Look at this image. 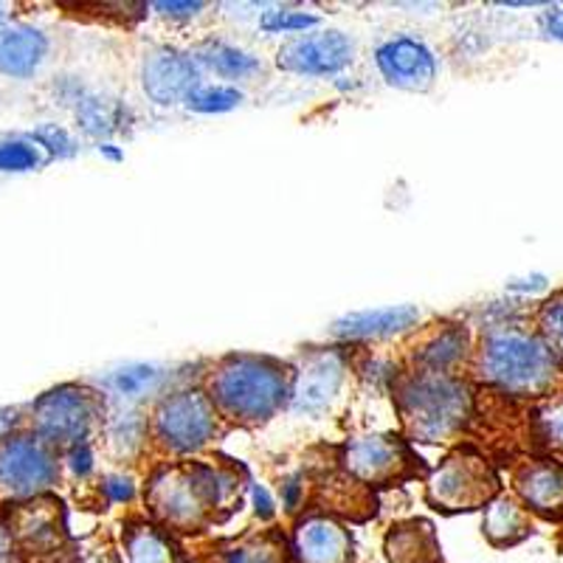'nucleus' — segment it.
Segmentation results:
<instances>
[{
	"mask_svg": "<svg viewBox=\"0 0 563 563\" xmlns=\"http://www.w3.org/2000/svg\"><path fill=\"white\" fill-rule=\"evenodd\" d=\"M285 366L265 355H229L211 372L209 397L229 420L265 422L288 400Z\"/></svg>",
	"mask_w": 563,
	"mask_h": 563,
	"instance_id": "obj_1",
	"label": "nucleus"
},
{
	"mask_svg": "<svg viewBox=\"0 0 563 563\" xmlns=\"http://www.w3.org/2000/svg\"><path fill=\"white\" fill-rule=\"evenodd\" d=\"M476 364L487 384L519 397H547L561 375V361L547 341L516 327L487 335Z\"/></svg>",
	"mask_w": 563,
	"mask_h": 563,
	"instance_id": "obj_2",
	"label": "nucleus"
},
{
	"mask_svg": "<svg viewBox=\"0 0 563 563\" xmlns=\"http://www.w3.org/2000/svg\"><path fill=\"white\" fill-rule=\"evenodd\" d=\"M397 400L409 434L422 442L449 440L471 415L467 384L442 372H417L400 386Z\"/></svg>",
	"mask_w": 563,
	"mask_h": 563,
	"instance_id": "obj_3",
	"label": "nucleus"
},
{
	"mask_svg": "<svg viewBox=\"0 0 563 563\" xmlns=\"http://www.w3.org/2000/svg\"><path fill=\"white\" fill-rule=\"evenodd\" d=\"M223 501L220 474L211 467H173L150 482V505L155 516L178 527L195 530L203 525L206 512Z\"/></svg>",
	"mask_w": 563,
	"mask_h": 563,
	"instance_id": "obj_4",
	"label": "nucleus"
},
{
	"mask_svg": "<svg viewBox=\"0 0 563 563\" xmlns=\"http://www.w3.org/2000/svg\"><path fill=\"white\" fill-rule=\"evenodd\" d=\"M102 406L93 391L82 386H57L45 391L32 406V434L48 442L52 449H77L88 445L97 429Z\"/></svg>",
	"mask_w": 563,
	"mask_h": 563,
	"instance_id": "obj_5",
	"label": "nucleus"
},
{
	"mask_svg": "<svg viewBox=\"0 0 563 563\" xmlns=\"http://www.w3.org/2000/svg\"><path fill=\"white\" fill-rule=\"evenodd\" d=\"M59 479V460L37 434L0 437V501H32Z\"/></svg>",
	"mask_w": 563,
	"mask_h": 563,
	"instance_id": "obj_6",
	"label": "nucleus"
},
{
	"mask_svg": "<svg viewBox=\"0 0 563 563\" xmlns=\"http://www.w3.org/2000/svg\"><path fill=\"white\" fill-rule=\"evenodd\" d=\"M218 406L206 391L167 395L153 411V434L169 454H198L218 437Z\"/></svg>",
	"mask_w": 563,
	"mask_h": 563,
	"instance_id": "obj_7",
	"label": "nucleus"
},
{
	"mask_svg": "<svg viewBox=\"0 0 563 563\" xmlns=\"http://www.w3.org/2000/svg\"><path fill=\"white\" fill-rule=\"evenodd\" d=\"M493 487L496 479L479 456L456 454L429 479V499L442 510H471L482 501L490 505Z\"/></svg>",
	"mask_w": 563,
	"mask_h": 563,
	"instance_id": "obj_8",
	"label": "nucleus"
},
{
	"mask_svg": "<svg viewBox=\"0 0 563 563\" xmlns=\"http://www.w3.org/2000/svg\"><path fill=\"white\" fill-rule=\"evenodd\" d=\"M352 40L341 32H316L301 34L279 48V68L305 74V77H327L339 74L352 63Z\"/></svg>",
	"mask_w": 563,
	"mask_h": 563,
	"instance_id": "obj_9",
	"label": "nucleus"
},
{
	"mask_svg": "<svg viewBox=\"0 0 563 563\" xmlns=\"http://www.w3.org/2000/svg\"><path fill=\"white\" fill-rule=\"evenodd\" d=\"M141 79H144V90H147V97L153 102H186L189 93L200 88L198 59L175 52V48H158V52H150L144 57Z\"/></svg>",
	"mask_w": 563,
	"mask_h": 563,
	"instance_id": "obj_10",
	"label": "nucleus"
},
{
	"mask_svg": "<svg viewBox=\"0 0 563 563\" xmlns=\"http://www.w3.org/2000/svg\"><path fill=\"white\" fill-rule=\"evenodd\" d=\"M389 85L400 90H429L437 79V59L429 45L415 37H395L375 54Z\"/></svg>",
	"mask_w": 563,
	"mask_h": 563,
	"instance_id": "obj_11",
	"label": "nucleus"
},
{
	"mask_svg": "<svg viewBox=\"0 0 563 563\" xmlns=\"http://www.w3.org/2000/svg\"><path fill=\"white\" fill-rule=\"evenodd\" d=\"M344 380V361L335 352H310L301 358L290 386V404L296 411H321L333 404Z\"/></svg>",
	"mask_w": 563,
	"mask_h": 563,
	"instance_id": "obj_12",
	"label": "nucleus"
},
{
	"mask_svg": "<svg viewBox=\"0 0 563 563\" xmlns=\"http://www.w3.org/2000/svg\"><path fill=\"white\" fill-rule=\"evenodd\" d=\"M346 471H350L355 479L361 482H389L397 479V476L404 474L406 465L411 462L409 449H406L404 442L397 440V437H361V440H352L346 445Z\"/></svg>",
	"mask_w": 563,
	"mask_h": 563,
	"instance_id": "obj_13",
	"label": "nucleus"
},
{
	"mask_svg": "<svg viewBox=\"0 0 563 563\" xmlns=\"http://www.w3.org/2000/svg\"><path fill=\"white\" fill-rule=\"evenodd\" d=\"M9 512V532H12L14 544L29 552H52L59 541V501L40 496L32 501H20L12 505Z\"/></svg>",
	"mask_w": 563,
	"mask_h": 563,
	"instance_id": "obj_14",
	"label": "nucleus"
},
{
	"mask_svg": "<svg viewBox=\"0 0 563 563\" xmlns=\"http://www.w3.org/2000/svg\"><path fill=\"white\" fill-rule=\"evenodd\" d=\"M299 563H350V532L330 516H308L294 538Z\"/></svg>",
	"mask_w": 563,
	"mask_h": 563,
	"instance_id": "obj_15",
	"label": "nucleus"
},
{
	"mask_svg": "<svg viewBox=\"0 0 563 563\" xmlns=\"http://www.w3.org/2000/svg\"><path fill=\"white\" fill-rule=\"evenodd\" d=\"M516 490L532 512L547 519L563 516V465L555 460L527 462L516 476Z\"/></svg>",
	"mask_w": 563,
	"mask_h": 563,
	"instance_id": "obj_16",
	"label": "nucleus"
},
{
	"mask_svg": "<svg viewBox=\"0 0 563 563\" xmlns=\"http://www.w3.org/2000/svg\"><path fill=\"white\" fill-rule=\"evenodd\" d=\"M420 321V310L415 305H397V308H375L350 313L333 324L330 333L344 341L389 339V335L406 333Z\"/></svg>",
	"mask_w": 563,
	"mask_h": 563,
	"instance_id": "obj_17",
	"label": "nucleus"
},
{
	"mask_svg": "<svg viewBox=\"0 0 563 563\" xmlns=\"http://www.w3.org/2000/svg\"><path fill=\"white\" fill-rule=\"evenodd\" d=\"M48 52V40L34 26L0 29V74L32 77Z\"/></svg>",
	"mask_w": 563,
	"mask_h": 563,
	"instance_id": "obj_18",
	"label": "nucleus"
},
{
	"mask_svg": "<svg viewBox=\"0 0 563 563\" xmlns=\"http://www.w3.org/2000/svg\"><path fill=\"white\" fill-rule=\"evenodd\" d=\"M485 532L493 544H516L530 532V519H527L525 507L519 501L510 499V496H499L485 510Z\"/></svg>",
	"mask_w": 563,
	"mask_h": 563,
	"instance_id": "obj_19",
	"label": "nucleus"
},
{
	"mask_svg": "<svg viewBox=\"0 0 563 563\" xmlns=\"http://www.w3.org/2000/svg\"><path fill=\"white\" fill-rule=\"evenodd\" d=\"M467 350V333L460 327H449L442 330L437 339H431L429 344L422 346L420 355H417V364L422 366V372H442V375H451L456 364L465 358Z\"/></svg>",
	"mask_w": 563,
	"mask_h": 563,
	"instance_id": "obj_20",
	"label": "nucleus"
},
{
	"mask_svg": "<svg viewBox=\"0 0 563 563\" xmlns=\"http://www.w3.org/2000/svg\"><path fill=\"white\" fill-rule=\"evenodd\" d=\"M195 59L225 79H249L260 70V59L229 43H206Z\"/></svg>",
	"mask_w": 563,
	"mask_h": 563,
	"instance_id": "obj_21",
	"label": "nucleus"
},
{
	"mask_svg": "<svg viewBox=\"0 0 563 563\" xmlns=\"http://www.w3.org/2000/svg\"><path fill=\"white\" fill-rule=\"evenodd\" d=\"M161 372L158 366L150 364H130L115 369L108 378V386L113 395L124 397V400H139V397H147L150 391L158 389Z\"/></svg>",
	"mask_w": 563,
	"mask_h": 563,
	"instance_id": "obj_22",
	"label": "nucleus"
},
{
	"mask_svg": "<svg viewBox=\"0 0 563 563\" xmlns=\"http://www.w3.org/2000/svg\"><path fill=\"white\" fill-rule=\"evenodd\" d=\"M422 544H434V536H431L429 525H406L397 527L389 536V558L391 563H426V558H431V552H422Z\"/></svg>",
	"mask_w": 563,
	"mask_h": 563,
	"instance_id": "obj_23",
	"label": "nucleus"
},
{
	"mask_svg": "<svg viewBox=\"0 0 563 563\" xmlns=\"http://www.w3.org/2000/svg\"><path fill=\"white\" fill-rule=\"evenodd\" d=\"M173 547L155 527H135L128 536V563H173Z\"/></svg>",
	"mask_w": 563,
	"mask_h": 563,
	"instance_id": "obj_24",
	"label": "nucleus"
},
{
	"mask_svg": "<svg viewBox=\"0 0 563 563\" xmlns=\"http://www.w3.org/2000/svg\"><path fill=\"white\" fill-rule=\"evenodd\" d=\"M536 431L538 440L544 442L547 449L563 456V391L547 395L536 409Z\"/></svg>",
	"mask_w": 563,
	"mask_h": 563,
	"instance_id": "obj_25",
	"label": "nucleus"
},
{
	"mask_svg": "<svg viewBox=\"0 0 563 563\" xmlns=\"http://www.w3.org/2000/svg\"><path fill=\"white\" fill-rule=\"evenodd\" d=\"M240 102H243V93L238 88H229V85H200V88L189 93L186 108L195 110V113H229Z\"/></svg>",
	"mask_w": 563,
	"mask_h": 563,
	"instance_id": "obj_26",
	"label": "nucleus"
},
{
	"mask_svg": "<svg viewBox=\"0 0 563 563\" xmlns=\"http://www.w3.org/2000/svg\"><path fill=\"white\" fill-rule=\"evenodd\" d=\"M538 335L547 341V346L555 352V358L563 366V290L552 294L538 308Z\"/></svg>",
	"mask_w": 563,
	"mask_h": 563,
	"instance_id": "obj_27",
	"label": "nucleus"
},
{
	"mask_svg": "<svg viewBox=\"0 0 563 563\" xmlns=\"http://www.w3.org/2000/svg\"><path fill=\"white\" fill-rule=\"evenodd\" d=\"M77 115L79 124L93 135L113 133V130L122 128V108L113 102H104V99H85L79 104Z\"/></svg>",
	"mask_w": 563,
	"mask_h": 563,
	"instance_id": "obj_28",
	"label": "nucleus"
},
{
	"mask_svg": "<svg viewBox=\"0 0 563 563\" xmlns=\"http://www.w3.org/2000/svg\"><path fill=\"white\" fill-rule=\"evenodd\" d=\"M40 167V153L23 139L0 141V173H29Z\"/></svg>",
	"mask_w": 563,
	"mask_h": 563,
	"instance_id": "obj_29",
	"label": "nucleus"
},
{
	"mask_svg": "<svg viewBox=\"0 0 563 563\" xmlns=\"http://www.w3.org/2000/svg\"><path fill=\"white\" fill-rule=\"evenodd\" d=\"M319 18L305 12H290V9H276V12H265L263 29L271 34H296L305 29H313Z\"/></svg>",
	"mask_w": 563,
	"mask_h": 563,
	"instance_id": "obj_30",
	"label": "nucleus"
},
{
	"mask_svg": "<svg viewBox=\"0 0 563 563\" xmlns=\"http://www.w3.org/2000/svg\"><path fill=\"white\" fill-rule=\"evenodd\" d=\"M102 490L110 501H130L135 496V482L124 474H115L102 482Z\"/></svg>",
	"mask_w": 563,
	"mask_h": 563,
	"instance_id": "obj_31",
	"label": "nucleus"
},
{
	"mask_svg": "<svg viewBox=\"0 0 563 563\" xmlns=\"http://www.w3.org/2000/svg\"><path fill=\"white\" fill-rule=\"evenodd\" d=\"M37 141L40 144H43V147H48L52 150V153H57V155H70L74 153V141L68 139V133H65V130H59V128H43L37 133Z\"/></svg>",
	"mask_w": 563,
	"mask_h": 563,
	"instance_id": "obj_32",
	"label": "nucleus"
},
{
	"mask_svg": "<svg viewBox=\"0 0 563 563\" xmlns=\"http://www.w3.org/2000/svg\"><path fill=\"white\" fill-rule=\"evenodd\" d=\"M229 563H276V555L268 547H240L231 552Z\"/></svg>",
	"mask_w": 563,
	"mask_h": 563,
	"instance_id": "obj_33",
	"label": "nucleus"
},
{
	"mask_svg": "<svg viewBox=\"0 0 563 563\" xmlns=\"http://www.w3.org/2000/svg\"><path fill=\"white\" fill-rule=\"evenodd\" d=\"M68 467L77 476H88L93 471V451L90 445H77L68 451Z\"/></svg>",
	"mask_w": 563,
	"mask_h": 563,
	"instance_id": "obj_34",
	"label": "nucleus"
},
{
	"mask_svg": "<svg viewBox=\"0 0 563 563\" xmlns=\"http://www.w3.org/2000/svg\"><path fill=\"white\" fill-rule=\"evenodd\" d=\"M0 563H23L18 544H14L12 532H9L7 521H0Z\"/></svg>",
	"mask_w": 563,
	"mask_h": 563,
	"instance_id": "obj_35",
	"label": "nucleus"
},
{
	"mask_svg": "<svg viewBox=\"0 0 563 563\" xmlns=\"http://www.w3.org/2000/svg\"><path fill=\"white\" fill-rule=\"evenodd\" d=\"M541 29H544L547 37L561 40L563 43V7L550 9V12L541 14Z\"/></svg>",
	"mask_w": 563,
	"mask_h": 563,
	"instance_id": "obj_36",
	"label": "nucleus"
},
{
	"mask_svg": "<svg viewBox=\"0 0 563 563\" xmlns=\"http://www.w3.org/2000/svg\"><path fill=\"white\" fill-rule=\"evenodd\" d=\"M155 9L164 18H192L203 9V3H155Z\"/></svg>",
	"mask_w": 563,
	"mask_h": 563,
	"instance_id": "obj_37",
	"label": "nucleus"
},
{
	"mask_svg": "<svg viewBox=\"0 0 563 563\" xmlns=\"http://www.w3.org/2000/svg\"><path fill=\"white\" fill-rule=\"evenodd\" d=\"M254 505L260 516H271V512H274V501H271L268 490H265L263 485H254Z\"/></svg>",
	"mask_w": 563,
	"mask_h": 563,
	"instance_id": "obj_38",
	"label": "nucleus"
},
{
	"mask_svg": "<svg viewBox=\"0 0 563 563\" xmlns=\"http://www.w3.org/2000/svg\"><path fill=\"white\" fill-rule=\"evenodd\" d=\"M102 150L104 155H108V158H113V161H122V153H119V150H113V144H102Z\"/></svg>",
	"mask_w": 563,
	"mask_h": 563,
	"instance_id": "obj_39",
	"label": "nucleus"
}]
</instances>
